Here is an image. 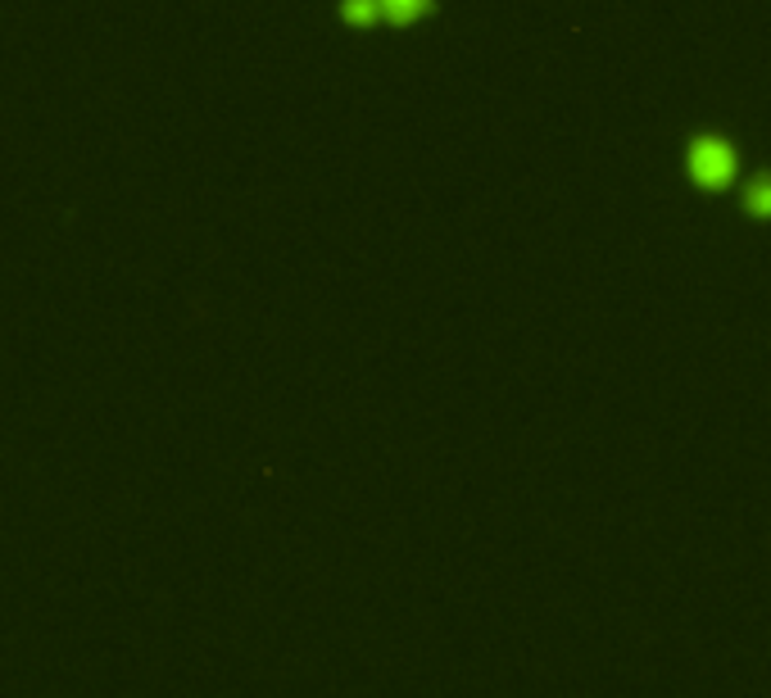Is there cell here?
I'll return each mask as SVG.
<instances>
[{"instance_id": "cell-1", "label": "cell", "mask_w": 771, "mask_h": 698, "mask_svg": "<svg viewBox=\"0 0 771 698\" xmlns=\"http://www.w3.org/2000/svg\"><path fill=\"white\" fill-rule=\"evenodd\" d=\"M686 173H690V182L703 186V191H727V186L736 182V173H740V150H736V141L717 136V132L695 136L690 150H686Z\"/></svg>"}, {"instance_id": "cell-2", "label": "cell", "mask_w": 771, "mask_h": 698, "mask_svg": "<svg viewBox=\"0 0 771 698\" xmlns=\"http://www.w3.org/2000/svg\"><path fill=\"white\" fill-rule=\"evenodd\" d=\"M744 214L758 223H771V173H758L744 186Z\"/></svg>"}, {"instance_id": "cell-3", "label": "cell", "mask_w": 771, "mask_h": 698, "mask_svg": "<svg viewBox=\"0 0 771 698\" xmlns=\"http://www.w3.org/2000/svg\"><path fill=\"white\" fill-rule=\"evenodd\" d=\"M431 6H436V0H381V14L391 19V23H400V28H409V23L426 19Z\"/></svg>"}, {"instance_id": "cell-4", "label": "cell", "mask_w": 771, "mask_h": 698, "mask_svg": "<svg viewBox=\"0 0 771 698\" xmlns=\"http://www.w3.org/2000/svg\"><path fill=\"white\" fill-rule=\"evenodd\" d=\"M341 19L350 28H372L386 14H381V0H341Z\"/></svg>"}]
</instances>
